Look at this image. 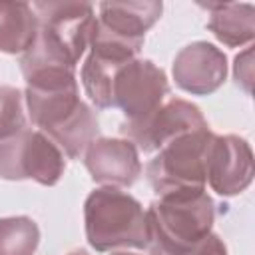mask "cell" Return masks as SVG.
<instances>
[{
  "instance_id": "obj_1",
  "label": "cell",
  "mask_w": 255,
  "mask_h": 255,
  "mask_svg": "<svg viewBox=\"0 0 255 255\" xmlns=\"http://www.w3.org/2000/svg\"><path fill=\"white\" fill-rule=\"evenodd\" d=\"M26 78V108L30 122L46 133L66 157L78 159L98 137L96 112L80 98L74 70L38 68Z\"/></svg>"
},
{
  "instance_id": "obj_2",
  "label": "cell",
  "mask_w": 255,
  "mask_h": 255,
  "mask_svg": "<svg viewBox=\"0 0 255 255\" xmlns=\"http://www.w3.org/2000/svg\"><path fill=\"white\" fill-rule=\"evenodd\" d=\"M32 8L38 16V34L20 58L22 74L38 68H66L76 72L96 28L94 6L64 0L34 2Z\"/></svg>"
},
{
  "instance_id": "obj_3",
  "label": "cell",
  "mask_w": 255,
  "mask_h": 255,
  "mask_svg": "<svg viewBox=\"0 0 255 255\" xmlns=\"http://www.w3.org/2000/svg\"><path fill=\"white\" fill-rule=\"evenodd\" d=\"M151 255H183L213 229L215 203L205 187L161 193L147 207Z\"/></svg>"
},
{
  "instance_id": "obj_4",
  "label": "cell",
  "mask_w": 255,
  "mask_h": 255,
  "mask_svg": "<svg viewBox=\"0 0 255 255\" xmlns=\"http://www.w3.org/2000/svg\"><path fill=\"white\" fill-rule=\"evenodd\" d=\"M86 239L98 253L149 247V223L141 203L116 187L94 189L84 203Z\"/></svg>"
},
{
  "instance_id": "obj_5",
  "label": "cell",
  "mask_w": 255,
  "mask_h": 255,
  "mask_svg": "<svg viewBox=\"0 0 255 255\" xmlns=\"http://www.w3.org/2000/svg\"><path fill=\"white\" fill-rule=\"evenodd\" d=\"M213 135L209 128H201L165 143L145 167L151 189L161 195L205 187V165Z\"/></svg>"
},
{
  "instance_id": "obj_6",
  "label": "cell",
  "mask_w": 255,
  "mask_h": 255,
  "mask_svg": "<svg viewBox=\"0 0 255 255\" xmlns=\"http://www.w3.org/2000/svg\"><path fill=\"white\" fill-rule=\"evenodd\" d=\"M66 169V155L40 129L28 126L0 139V177L8 181L34 179L52 187Z\"/></svg>"
},
{
  "instance_id": "obj_7",
  "label": "cell",
  "mask_w": 255,
  "mask_h": 255,
  "mask_svg": "<svg viewBox=\"0 0 255 255\" xmlns=\"http://www.w3.org/2000/svg\"><path fill=\"white\" fill-rule=\"evenodd\" d=\"M169 94L165 72L147 58H133L124 64L112 82V108H120L126 122L149 116Z\"/></svg>"
},
{
  "instance_id": "obj_8",
  "label": "cell",
  "mask_w": 255,
  "mask_h": 255,
  "mask_svg": "<svg viewBox=\"0 0 255 255\" xmlns=\"http://www.w3.org/2000/svg\"><path fill=\"white\" fill-rule=\"evenodd\" d=\"M201 128H209L201 110L187 100L171 98L149 116L135 122H124L120 131L137 147V151L151 153L159 151L171 139Z\"/></svg>"
},
{
  "instance_id": "obj_9",
  "label": "cell",
  "mask_w": 255,
  "mask_h": 255,
  "mask_svg": "<svg viewBox=\"0 0 255 255\" xmlns=\"http://www.w3.org/2000/svg\"><path fill=\"white\" fill-rule=\"evenodd\" d=\"M253 181L251 145L233 133L213 135L205 165V183L221 195L233 197L245 191Z\"/></svg>"
},
{
  "instance_id": "obj_10",
  "label": "cell",
  "mask_w": 255,
  "mask_h": 255,
  "mask_svg": "<svg viewBox=\"0 0 255 255\" xmlns=\"http://www.w3.org/2000/svg\"><path fill=\"white\" fill-rule=\"evenodd\" d=\"M175 86L191 96L217 92L227 78V56L211 42H191L181 48L171 64Z\"/></svg>"
},
{
  "instance_id": "obj_11",
  "label": "cell",
  "mask_w": 255,
  "mask_h": 255,
  "mask_svg": "<svg viewBox=\"0 0 255 255\" xmlns=\"http://www.w3.org/2000/svg\"><path fill=\"white\" fill-rule=\"evenodd\" d=\"M84 165L96 183L116 189L131 187L141 173L139 151L126 137H96L84 153Z\"/></svg>"
},
{
  "instance_id": "obj_12",
  "label": "cell",
  "mask_w": 255,
  "mask_h": 255,
  "mask_svg": "<svg viewBox=\"0 0 255 255\" xmlns=\"http://www.w3.org/2000/svg\"><path fill=\"white\" fill-rule=\"evenodd\" d=\"M163 4L157 0L139 2H102L96 24L102 32L143 46L145 32L161 18Z\"/></svg>"
},
{
  "instance_id": "obj_13",
  "label": "cell",
  "mask_w": 255,
  "mask_h": 255,
  "mask_svg": "<svg viewBox=\"0 0 255 255\" xmlns=\"http://www.w3.org/2000/svg\"><path fill=\"white\" fill-rule=\"evenodd\" d=\"M209 12L207 30L225 46L239 48L255 38V8L249 2H197Z\"/></svg>"
},
{
  "instance_id": "obj_14",
  "label": "cell",
  "mask_w": 255,
  "mask_h": 255,
  "mask_svg": "<svg viewBox=\"0 0 255 255\" xmlns=\"http://www.w3.org/2000/svg\"><path fill=\"white\" fill-rule=\"evenodd\" d=\"M38 16L28 2H0V52L24 54L36 40Z\"/></svg>"
},
{
  "instance_id": "obj_15",
  "label": "cell",
  "mask_w": 255,
  "mask_h": 255,
  "mask_svg": "<svg viewBox=\"0 0 255 255\" xmlns=\"http://www.w3.org/2000/svg\"><path fill=\"white\" fill-rule=\"evenodd\" d=\"M128 62L104 56L98 52H90L86 62L82 64V84L86 90V96L96 108H112V82L116 72Z\"/></svg>"
},
{
  "instance_id": "obj_16",
  "label": "cell",
  "mask_w": 255,
  "mask_h": 255,
  "mask_svg": "<svg viewBox=\"0 0 255 255\" xmlns=\"http://www.w3.org/2000/svg\"><path fill=\"white\" fill-rule=\"evenodd\" d=\"M40 243V229L26 215L0 219V255H34Z\"/></svg>"
},
{
  "instance_id": "obj_17",
  "label": "cell",
  "mask_w": 255,
  "mask_h": 255,
  "mask_svg": "<svg viewBox=\"0 0 255 255\" xmlns=\"http://www.w3.org/2000/svg\"><path fill=\"white\" fill-rule=\"evenodd\" d=\"M26 128L24 96L18 88L0 86V139Z\"/></svg>"
},
{
  "instance_id": "obj_18",
  "label": "cell",
  "mask_w": 255,
  "mask_h": 255,
  "mask_svg": "<svg viewBox=\"0 0 255 255\" xmlns=\"http://www.w3.org/2000/svg\"><path fill=\"white\" fill-rule=\"evenodd\" d=\"M251 54H253V50H251V46H249L243 54H239V56L235 58V64H233V76H235V82L241 84V86L245 88L247 94L251 92V82H253Z\"/></svg>"
},
{
  "instance_id": "obj_19",
  "label": "cell",
  "mask_w": 255,
  "mask_h": 255,
  "mask_svg": "<svg viewBox=\"0 0 255 255\" xmlns=\"http://www.w3.org/2000/svg\"><path fill=\"white\" fill-rule=\"evenodd\" d=\"M183 255H227V247L219 235L209 233L201 243H197L191 251H187Z\"/></svg>"
},
{
  "instance_id": "obj_20",
  "label": "cell",
  "mask_w": 255,
  "mask_h": 255,
  "mask_svg": "<svg viewBox=\"0 0 255 255\" xmlns=\"http://www.w3.org/2000/svg\"><path fill=\"white\" fill-rule=\"evenodd\" d=\"M68 255H88L86 251H72V253H68Z\"/></svg>"
},
{
  "instance_id": "obj_21",
  "label": "cell",
  "mask_w": 255,
  "mask_h": 255,
  "mask_svg": "<svg viewBox=\"0 0 255 255\" xmlns=\"http://www.w3.org/2000/svg\"><path fill=\"white\" fill-rule=\"evenodd\" d=\"M114 255H135V253H114Z\"/></svg>"
}]
</instances>
